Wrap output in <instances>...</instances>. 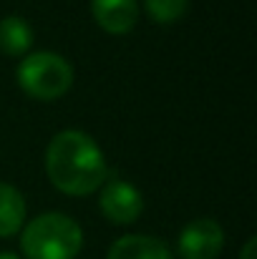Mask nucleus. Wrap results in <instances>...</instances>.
Returning <instances> with one entry per match:
<instances>
[{
	"instance_id": "6e6552de",
	"label": "nucleus",
	"mask_w": 257,
	"mask_h": 259,
	"mask_svg": "<svg viewBox=\"0 0 257 259\" xmlns=\"http://www.w3.org/2000/svg\"><path fill=\"white\" fill-rule=\"evenodd\" d=\"M23 222H25L23 194L15 186L0 181V237L5 239V237H13L15 232H20Z\"/></svg>"
},
{
	"instance_id": "f257e3e1",
	"label": "nucleus",
	"mask_w": 257,
	"mask_h": 259,
	"mask_svg": "<svg viewBox=\"0 0 257 259\" xmlns=\"http://www.w3.org/2000/svg\"><path fill=\"white\" fill-rule=\"evenodd\" d=\"M46 171L51 184L68 196H88L106 181V156L84 131H61L46 151Z\"/></svg>"
},
{
	"instance_id": "f03ea898",
	"label": "nucleus",
	"mask_w": 257,
	"mask_h": 259,
	"mask_svg": "<svg viewBox=\"0 0 257 259\" xmlns=\"http://www.w3.org/2000/svg\"><path fill=\"white\" fill-rule=\"evenodd\" d=\"M20 247L28 259H76L84 247V232L76 219L48 211L25 224Z\"/></svg>"
},
{
	"instance_id": "1a4fd4ad",
	"label": "nucleus",
	"mask_w": 257,
	"mask_h": 259,
	"mask_svg": "<svg viewBox=\"0 0 257 259\" xmlns=\"http://www.w3.org/2000/svg\"><path fill=\"white\" fill-rule=\"evenodd\" d=\"M33 46V28L25 18L8 15L0 20V51L5 56H23Z\"/></svg>"
},
{
	"instance_id": "0eeeda50",
	"label": "nucleus",
	"mask_w": 257,
	"mask_h": 259,
	"mask_svg": "<svg viewBox=\"0 0 257 259\" xmlns=\"http://www.w3.org/2000/svg\"><path fill=\"white\" fill-rule=\"evenodd\" d=\"M106 259H174L167 242L149 234H126L116 239Z\"/></svg>"
},
{
	"instance_id": "9b49d317",
	"label": "nucleus",
	"mask_w": 257,
	"mask_h": 259,
	"mask_svg": "<svg viewBox=\"0 0 257 259\" xmlns=\"http://www.w3.org/2000/svg\"><path fill=\"white\" fill-rule=\"evenodd\" d=\"M240 259H257V239H247V244H245V249H242V254Z\"/></svg>"
},
{
	"instance_id": "39448f33",
	"label": "nucleus",
	"mask_w": 257,
	"mask_h": 259,
	"mask_svg": "<svg viewBox=\"0 0 257 259\" xmlns=\"http://www.w3.org/2000/svg\"><path fill=\"white\" fill-rule=\"evenodd\" d=\"M225 247V232L214 219L189 222L176 239V252L181 259H217Z\"/></svg>"
},
{
	"instance_id": "f8f14e48",
	"label": "nucleus",
	"mask_w": 257,
	"mask_h": 259,
	"mask_svg": "<svg viewBox=\"0 0 257 259\" xmlns=\"http://www.w3.org/2000/svg\"><path fill=\"white\" fill-rule=\"evenodd\" d=\"M0 259H18L15 254H10V252H0Z\"/></svg>"
},
{
	"instance_id": "423d86ee",
	"label": "nucleus",
	"mask_w": 257,
	"mask_h": 259,
	"mask_svg": "<svg viewBox=\"0 0 257 259\" xmlns=\"http://www.w3.org/2000/svg\"><path fill=\"white\" fill-rule=\"evenodd\" d=\"M91 13L106 33L124 35L134 30L139 18V5L136 0H91Z\"/></svg>"
},
{
	"instance_id": "20e7f679",
	"label": "nucleus",
	"mask_w": 257,
	"mask_h": 259,
	"mask_svg": "<svg viewBox=\"0 0 257 259\" xmlns=\"http://www.w3.org/2000/svg\"><path fill=\"white\" fill-rule=\"evenodd\" d=\"M98 206L103 217L114 224H131L141 217L144 211V196L141 191L124 179H111L108 184L101 186Z\"/></svg>"
},
{
	"instance_id": "7ed1b4c3",
	"label": "nucleus",
	"mask_w": 257,
	"mask_h": 259,
	"mask_svg": "<svg viewBox=\"0 0 257 259\" xmlns=\"http://www.w3.org/2000/svg\"><path fill=\"white\" fill-rule=\"evenodd\" d=\"M15 76H18V86L38 101L61 98L74 86L71 63L63 56L51 53V51H38V53L25 56Z\"/></svg>"
},
{
	"instance_id": "9d476101",
	"label": "nucleus",
	"mask_w": 257,
	"mask_h": 259,
	"mask_svg": "<svg viewBox=\"0 0 257 259\" xmlns=\"http://www.w3.org/2000/svg\"><path fill=\"white\" fill-rule=\"evenodd\" d=\"M144 5H146V13L152 15V20L167 25L184 15L189 0H144Z\"/></svg>"
}]
</instances>
